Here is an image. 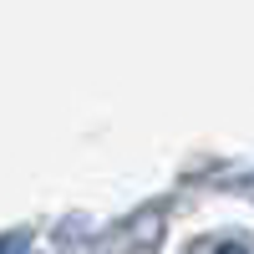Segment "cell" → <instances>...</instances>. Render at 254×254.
Listing matches in <instances>:
<instances>
[{"instance_id":"obj_1","label":"cell","mask_w":254,"mask_h":254,"mask_svg":"<svg viewBox=\"0 0 254 254\" xmlns=\"http://www.w3.org/2000/svg\"><path fill=\"white\" fill-rule=\"evenodd\" d=\"M0 254H26V234H10V239H0Z\"/></svg>"},{"instance_id":"obj_2","label":"cell","mask_w":254,"mask_h":254,"mask_svg":"<svg viewBox=\"0 0 254 254\" xmlns=\"http://www.w3.org/2000/svg\"><path fill=\"white\" fill-rule=\"evenodd\" d=\"M219 254H244V249H234V244H224V249H219Z\"/></svg>"}]
</instances>
